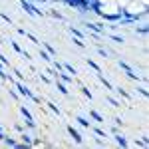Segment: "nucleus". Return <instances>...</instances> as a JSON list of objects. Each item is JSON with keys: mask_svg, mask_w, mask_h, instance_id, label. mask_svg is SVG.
<instances>
[{"mask_svg": "<svg viewBox=\"0 0 149 149\" xmlns=\"http://www.w3.org/2000/svg\"><path fill=\"white\" fill-rule=\"evenodd\" d=\"M14 86H16V90H18V93H20L22 97H28V100H32L36 105H40V107H42V102H40V97H38V95H34V92H32L30 88H26L22 81H16V80H14Z\"/></svg>", "mask_w": 149, "mask_h": 149, "instance_id": "nucleus-1", "label": "nucleus"}, {"mask_svg": "<svg viewBox=\"0 0 149 149\" xmlns=\"http://www.w3.org/2000/svg\"><path fill=\"white\" fill-rule=\"evenodd\" d=\"M119 68L125 72L127 78H131V80H143V81H145V76H139V74H135V70L131 68L127 62H123V60H119Z\"/></svg>", "mask_w": 149, "mask_h": 149, "instance_id": "nucleus-2", "label": "nucleus"}, {"mask_svg": "<svg viewBox=\"0 0 149 149\" xmlns=\"http://www.w3.org/2000/svg\"><path fill=\"white\" fill-rule=\"evenodd\" d=\"M18 109H20V113L22 117L26 119V125L30 127V129H36V121H34V115L30 113V109L26 107V105H18Z\"/></svg>", "mask_w": 149, "mask_h": 149, "instance_id": "nucleus-3", "label": "nucleus"}, {"mask_svg": "<svg viewBox=\"0 0 149 149\" xmlns=\"http://www.w3.org/2000/svg\"><path fill=\"white\" fill-rule=\"evenodd\" d=\"M54 80H60V81H64V84H72V81L76 80V76H68V72H66V70H60V72L56 70Z\"/></svg>", "mask_w": 149, "mask_h": 149, "instance_id": "nucleus-4", "label": "nucleus"}, {"mask_svg": "<svg viewBox=\"0 0 149 149\" xmlns=\"http://www.w3.org/2000/svg\"><path fill=\"white\" fill-rule=\"evenodd\" d=\"M68 133H70V137L74 139L78 145H84V137H81V133L78 131V129H74V125H68Z\"/></svg>", "mask_w": 149, "mask_h": 149, "instance_id": "nucleus-5", "label": "nucleus"}, {"mask_svg": "<svg viewBox=\"0 0 149 149\" xmlns=\"http://www.w3.org/2000/svg\"><path fill=\"white\" fill-rule=\"evenodd\" d=\"M113 139H115V143H117V145H121V147H127V145H129V141L125 139V135H123V133H119V131H115V133H113Z\"/></svg>", "mask_w": 149, "mask_h": 149, "instance_id": "nucleus-6", "label": "nucleus"}, {"mask_svg": "<svg viewBox=\"0 0 149 149\" xmlns=\"http://www.w3.org/2000/svg\"><path fill=\"white\" fill-rule=\"evenodd\" d=\"M8 44H10V46L14 48V50H16V52H18V54H20V56H24V60H30V54H28V52H26V50H22V48L18 46V42H14V40H10V42H8Z\"/></svg>", "mask_w": 149, "mask_h": 149, "instance_id": "nucleus-7", "label": "nucleus"}, {"mask_svg": "<svg viewBox=\"0 0 149 149\" xmlns=\"http://www.w3.org/2000/svg\"><path fill=\"white\" fill-rule=\"evenodd\" d=\"M54 81H56V90H58V92L62 93V95H68L70 90L66 88V84H64V81H60V80H54Z\"/></svg>", "mask_w": 149, "mask_h": 149, "instance_id": "nucleus-8", "label": "nucleus"}, {"mask_svg": "<svg viewBox=\"0 0 149 149\" xmlns=\"http://www.w3.org/2000/svg\"><path fill=\"white\" fill-rule=\"evenodd\" d=\"M90 117H92V119H95L97 123H103V121H105V119H103V115L100 113V111H95V109H90Z\"/></svg>", "mask_w": 149, "mask_h": 149, "instance_id": "nucleus-9", "label": "nucleus"}, {"mask_svg": "<svg viewBox=\"0 0 149 149\" xmlns=\"http://www.w3.org/2000/svg\"><path fill=\"white\" fill-rule=\"evenodd\" d=\"M113 92H117L121 97H125V100H133V95L127 92V90H123V88H113Z\"/></svg>", "mask_w": 149, "mask_h": 149, "instance_id": "nucleus-10", "label": "nucleus"}, {"mask_svg": "<svg viewBox=\"0 0 149 149\" xmlns=\"http://www.w3.org/2000/svg\"><path fill=\"white\" fill-rule=\"evenodd\" d=\"M76 121H78L81 127H86V129H90V127H92V123H90L86 117H81V115H76Z\"/></svg>", "mask_w": 149, "mask_h": 149, "instance_id": "nucleus-11", "label": "nucleus"}, {"mask_svg": "<svg viewBox=\"0 0 149 149\" xmlns=\"http://www.w3.org/2000/svg\"><path fill=\"white\" fill-rule=\"evenodd\" d=\"M40 58H42L44 62H48V64H52V60H54V56H52V54H48L46 50H42V48H40Z\"/></svg>", "mask_w": 149, "mask_h": 149, "instance_id": "nucleus-12", "label": "nucleus"}, {"mask_svg": "<svg viewBox=\"0 0 149 149\" xmlns=\"http://www.w3.org/2000/svg\"><path fill=\"white\" fill-rule=\"evenodd\" d=\"M97 80H100V81L103 84V86H105V90H113V86H111V81H109V80H105V78L102 76V72L97 74Z\"/></svg>", "mask_w": 149, "mask_h": 149, "instance_id": "nucleus-13", "label": "nucleus"}, {"mask_svg": "<svg viewBox=\"0 0 149 149\" xmlns=\"http://www.w3.org/2000/svg\"><path fill=\"white\" fill-rule=\"evenodd\" d=\"M2 141H4L6 145H10V147H20V145H24V143H18L16 139H10V137H4Z\"/></svg>", "mask_w": 149, "mask_h": 149, "instance_id": "nucleus-14", "label": "nucleus"}, {"mask_svg": "<svg viewBox=\"0 0 149 149\" xmlns=\"http://www.w3.org/2000/svg\"><path fill=\"white\" fill-rule=\"evenodd\" d=\"M86 62H88V66H90V68H92V70H95V72H97V74H100V72H102V68H100V66H97V64H95V62H93L92 58H86Z\"/></svg>", "mask_w": 149, "mask_h": 149, "instance_id": "nucleus-15", "label": "nucleus"}, {"mask_svg": "<svg viewBox=\"0 0 149 149\" xmlns=\"http://www.w3.org/2000/svg\"><path fill=\"white\" fill-rule=\"evenodd\" d=\"M46 105H48V107H50V109H52V111H54V113H56V115H62V109H60V107H58L56 103H52V102H48V103H46Z\"/></svg>", "mask_w": 149, "mask_h": 149, "instance_id": "nucleus-16", "label": "nucleus"}, {"mask_svg": "<svg viewBox=\"0 0 149 149\" xmlns=\"http://www.w3.org/2000/svg\"><path fill=\"white\" fill-rule=\"evenodd\" d=\"M105 36H107V38H111L115 44H123V42H125V40H123L121 36H115V34H105Z\"/></svg>", "mask_w": 149, "mask_h": 149, "instance_id": "nucleus-17", "label": "nucleus"}, {"mask_svg": "<svg viewBox=\"0 0 149 149\" xmlns=\"http://www.w3.org/2000/svg\"><path fill=\"white\" fill-rule=\"evenodd\" d=\"M42 48H44V50H46L48 54H52V56H56V50H54V48L50 46V44H48V42H42Z\"/></svg>", "mask_w": 149, "mask_h": 149, "instance_id": "nucleus-18", "label": "nucleus"}, {"mask_svg": "<svg viewBox=\"0 0 149 149\" xmlns=\"http://www.w3.org/2000/svg\"><path fill=\"white\" fill-rule=\"evenodd\" d=\"M64 70H66V72H68V74H74V76H78V70L74 68V66H72V64H64Z\"/></svg>", "mask_w": 149, "mask_h": 149, "instance_id": "nucleus-19", "label": "nucleus"}, {"mask_svg": "<svg viewBox=\"0 0 149 149\" xmlns=\"http://www.w3.org/2000/svg\"><path fill=\"white\" fill-rule=\"evenodd\" d=\"M105 100H107V103H109V105H113V107H121V103L117 102V100H115V97H111V95H107V97H105Z\"/></svg>", "mask_w": 149, "mask_h": 149, "instance_id": "nucleus-20", "label": "nucleus"}, {"mask_svg": "<svg viewBox=\"0 0 149 149\" xmlns=\"http://www.w3.org/2000/svg\"><path fill=\"white\" fill-rule=\"evenodd\" d=\"M133 145H135V147H147L149 143H147V139H135Z\"/></svg>", "mask_w": 149, "mask_h": 149, "instance_id": "nucleus-21", "label": "nucleus"}, {"mask_svg": "<svg viewBox=\"0 0 149 149\" xmlns=\"http://www.w3.org/2000/svg\"><path fill=\"white\" fill-rule=\"evenodd\" d=\"M90 129H92L95 135H100V137H107V133H105L103 129H100V127H90Z\"/></svg>", "mask_w": 149, "mask_h": 149, "instance_id": "nucleus-22", "label": "nucleus"}, {"mask_svg": "<svg viewBox=\"0 0 149 149\" xmlns=\"http://www.w3.org/2000/svg\"><path fill=\"white\" fill-rule=\"evenodd\" d=\"M20 137H22V143H24V145H32V137H30L28 133H22Z\"/></svg>", "mask_w": 149, "mask_h": 149, "instance_id": "nucleus-23", "label": "nucleus"}, {"mask_svg": "<svg viewBox=\"0 0 149 149\" xmlns=\"http://www.w3.org/2000/svg\"><path fill=\"white\" fill-rule=\"evenodd\" d=\"M70 32H72V34L76 36V38H80V40H84V34H81V32L78 30V28H74V26H72V28H70Z\"/></svg>", "mask_w": 149, "mask_h": 149, "instance_id": "nucleus-24", "label": "nucleus"}, {"mask_svg": "<svg viewBox=\"0 0 149 149\" xmlns=\"http://www.w3.org/2000/svg\"><path fill=\"white\" fill-rule=\"evenodd\" d=\"M80 90H81V93H84V95H86V97H90V100H92V97H93V93L90 92V90H88V88H86V86H80Z\"/></svg>", "mask_w": 149, "mask_h": 149, "instance_id": "nucleus-25", "label": "nucleus"}, {"mask_svg": "<svg viewBox=\"0 0 149 149\" xmlns=\"http://www.w3.org/2000/svg\"><path fill=\"white\" fill-rule=\"evenodd\" d=\"M74 44H76L78 48H86V42H84V40H80V38H76V40H74Z\"/></svg>", "mask_w": 149, "mask_h": 149, "instance_id": "nucleus-26", "label": "nucleus"}, {"mask_svg": "<svg viewBox=\"0 0 149 149\" xmlns=\"http://www.w3.org/2000/svg\"><path fill=\"white\" fill-rule=\"evenodd\" d=\"M97 54H100L102 58H107V56H109V52H107V50H103V48H97Z\"/></svg>", "mask_w": 149, "mask_h": 149, "instance_id": "nucleus-27", "label": "nucleus"}, {"mask_svg": "<svg viewBox=\"0 0 149 149\" xmlns=\"http://www.w3.org/2000/svg\"><path fill=\"white\" fill-rule=\"evenodd\" d=\"M0 62L4 64V68H8V66H10V62H8V58H6V56H2V54H0Z\"/></svg>", "mask_w": 149, "mask_h": 149, "instance_id": "nucleus-28", "label": "nucleus"}, {"mask_svg": "<svg viewBox=\"0 0 149 149\" xmlns=\"http://www.w3.org/2000/svg\"><path fill=\"white\" fill-rule=\"evenodd\" d=\"M137 93H141V95H143V97H147V95H149L147 88H137Z\"/></svg>", "mask_w": 149, "mask_h": 149, "instance_id": "nucleus-29", "label": "nucleus"}, {"mask_svg": "<svg viewBox=\"0 0 149 149\" xmlns=\"http://www.w3.org/2000/svg\"><path fill=\"white\" fill-rule=\"evenodd\" d=\"M8 93H10V97H14V100H18V97H20V93H16L14 90H8Z\"/></svg>", "mask_w": 149, "mask_h": 149, "instance_id": "nucleus-30", "label": "nucleus"}, {"mask_svg": "<svg viewBox=\"0 0 149 149\" xmlns=\"http://www.w3.org/2000/svg\"><path fill=\"white\" fill-rule=\"evenodd\" d=\"M40 78H42V81H44V84H50V81H52L48 76H44V74H40Z\"/></svg>", "mask_w": 149, "mask_h": 149, "instance_id": "nucleus-31", "label": "nucleus"}, {"mask_svg": "<svg viewBox=\"0 0 149 149\" xmlns=\"http://www.w3.org/2000/svg\"><path fill=\"white\" fill-rule=\"evenodd\" d=\"M113 121H115V125H117V127H119V125H123V121H121V117H115Z\"/></svg>", "mask_w": 149, "mask_h": 149, "instance_id": "nucleus-32", "label": "nucleus"}, {"mask_svg": "<svg viewBox=\"0 0 149 149\" xmlns=\"http://www.w3.org/2000/svg\"><path fill=\"white\" fill-rule=\"evenodd\" d=\"M14 74H16V76H18V80H24V74H22V72H18V70H16V72H14Z\"/></svg>", "mask_w": 149, "mask_h": 149, "instance_id": "nucleus-33", "label": "nucleus"}, {"mask_svg": "<svg viewBox=\"0 0 149 149\" xmlns=\"http://www.w3.org/2000/svg\"><path fill=\"white\" fill-rule=\"evenodd\" d=\"M6 137V133H4V129H2V127H0V141H2V139Z\"/></svg>", "mask_w": 149, "mask_h": 149, "instance_id": "nucleus-34", "label": "nucleus"}, {"mask_svg": "<svg viewBox=\"0 0 149 149\" xmlns=\"http://www.w3.org/2000/svg\"><path fill=\"white\" fill-rule=\"evenodd\" d=\"M2 68H4V64H2V62H0V70H2Z\"/></svg>", "mask_w": 149, "mask_h": 149, "instance_id": "nucleus-35", "label": "nucleus"}]
</instances>
